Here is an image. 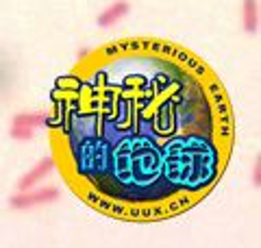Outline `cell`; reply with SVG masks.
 Wrapping results in <instances>:
<instances>
[{
	"label": "cell",
	"instance_id": "277c9868",
	"mask_svg": "<svg viewBox=\"0 0 261 248\" xmlns=\"http://www.w3.org/2000/svg\"><path fill=\"white\" fill-rule=\"evenodd\" d=\"M259 0H244L242 3V27L246 33L255 35L259 31Z\"/></svg>",
	"mask_w": 261,
	"mask_h": 248
},
{
	"label": "cell",
	"instance_id": "52a82bcc",
	"mask_svg": "<svg viewBox=\"0 0 261 248\" xmlns=\"http://www.w3.org/2000/svg\"><path fill=\"white\" fill-rule=\"evenodd\" d=\"M252 185L261 187V157H257L252 163Z\"/></svg>",
	"mask_w": 261,
	"mask_h": 248
},
{
	"label": "cell",
	"instance_id": "3957f363",
	"mask_svg": "<svg viewBox=\"0 0 261 248\" xmlns=\"http://www.w3.org/2000/svg\"><path fill=\"white\" fill-rule=\"evenodd\" d=\"M130 11V5H128V0H116L113 5H109L107 9H105L100 15L96 18V24L100 29H111V27H116V24L120 20H124L126 15Z\"/></svg>",
	"mask_w": 261,
	"mask_h": 248
},
{
	"label": "cell",
	"instance_id": "8992f818",
	"mask_svg": "<svg viewBox=\"0 0 261 248\" xmlns=\"http://www.w3.org/2000/svg\"><path fill=\"white\" fill-rule=\"evenodd\" d=\"M33 135H35V129H31V127H22V124H11L9 127V137L18 139V142L33 139Z\"/></svg>",
	"mask_w": 261,
	"mask_h": 248
},
{
	"label": "cell",
	"instance_id": "6da1fadb",
	"mask_svg": "<svg viewBox=\"0 0 261 248\" xmlns=\"http://www.w3.org/2000/svg\"><path fill=\"white\" fill-rule=\"evenodd\" d=\"M61 196L59 187H53V185H46V187H31V189H22V192L13 194L9 198V207L11 209H31V207H39V205H46V203H55L57 198Z\"/></svg>",
	"mask_w": 261,
	"mask_h": 248
},
{
	"label": "cell",
	"instance_id": "7a4b0ae2",
	"mask_svg": "<svg viewBox=\"0 0 261 248\" xmlns=\"http://www.w3.org/2000/svg\"><path fill=\"white\" fill-rule=\"evenodd\" d=\"M53 168H55V159H53V157H44V159H39V161L27 172V175H24V177L18 181V192L39 185V183H42V181L53 172Z\"/></svg>",
	"mask_w": 261,
	"mask_h": 248
},
{
	"label": "cell",
	"instance_id": "5b68a950",
	"mask_svg": "<svg viewBox=\"0 0 261 248\" xmlns=\"http://www.w3.org/2000/svg\"><path fill=\"white\" fill-rule=\"evenodd\" d=\"M48 122V115L42 111H35V113H18L13 115L11 124H22V127H31V129H39Z\"/></svg>",
	"mask_w": 261,
	"mask_h": 248
}]
</instances>
